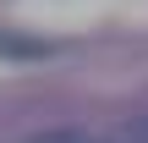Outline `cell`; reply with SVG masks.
I'll return each mask as SVG.
<instances>
[{
	"label": "cell",
	"instance_id": "6da1fadb",
	"mask_svg": "<svg viewBox=\"0 0 148 143\" xmlns=\"http://www.w3.org/2000/svg\"><path fill=\"white\" fill-rule=\"evenodd\" d=\"M22 143H148V110L121 116V121H60V127H38Z\"/></svg>",
	"mask_w": 148,
	"mask_h": 143
}]
</instances>
